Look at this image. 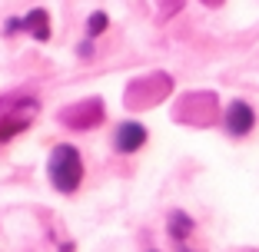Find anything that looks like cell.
Returning a JSON list of instances; mask_svg holds the SVG:
<instances>
[{"label":"cell","mask_w":259,"mask_h":252,"mask_svg":"<svg viewBox=\"0 0 259 252\" xmlns=\"http://www.w3.org/2000/svg\"><path fill=\"white\" fill-rule=\"evenodd\" d=\"M173 120L183 123V126H213L220 120V99H216L213 90H193V93H183L176 99L173 107Z\"/></svg>","instance_id":"6da1fadb"},{"label":"cell","mask_w":259,"mask_h":252,"mask_svg":"<svg viewBox=\"0 0 259 252\" xmlns=\"http://www.w3.org/2000/svg\"><path fill=\"white\" fill-rule=\"evenodd\" d=\"M169 93H173V77L169 73H146V77H137L126 86L123 103H126L130 113H143V110L160 107Z\"/></svg>","instance_id":"7a4b0ae2"},{"label":"cell","mask_w":259,"mask_h":252,"mask_svg":"<svg viewBox=\"0 0 259 252\" xmlns=\"http://www.w3.org/2000/svg\"><path fill=\"white\" fill-rule=\"evenodd\" d=\"M47 173H50V183H54L57 192H67L70 196V192L80 189V183H83V160L76 153V146H70V143L54 146Z\"/></svg>","instance_id":"3957f363"},{"label":"cell","mask_w":259,"mask_h":252,"mask_svg":"<svg viewBox=\"0 0 259 252\" xmlns=\"http://www.w3.org/2000/svg\"><path fill=\"white\" fill-rule=\"evenodd\" d=\"M37 110H40V103L33 96H23V93L0 99V143H7L10 136L27 130L33 123V116H37Z\"/></svg>","instance_id":"277c9868"},{"label":"cell","mask_w":259,"mask_h":252,"mask_svg":"<svg viewBox=\"0 0 259 252\" xmlns=\"http://www.w3.org/2000/svg\"><path fill=\"white\" fill-rule=\"evenodd\" d=\"M107 120V107H103V99L100 96H87L80 103H70V107L60 110V123L67 130H93L100 123Z\"/></svg>","instance_id":"5b68a950"},{"label":"cell","mask_w":259,"mask_h":252,"mask_svg":"<svg viewBox=\"0 0 259 252\" xmlns=\"http://www.w3.org/2000/svg\"><path fill=\"white\" fill-rule=\"evenodd\" d=\"M223 123H226V133L229 136H246V133H252V126H256V113H252L249 103H243V99H233L226 107V116H223Z\"/></svg>","instance_id":"8992f818"},{"label":"cell","mask_w":259,"mask_h":252,"mask_svg":"<svg viewBox=\"0 0 259 252\" xmlns=\"http://www.w3.org/2000/svg\"><path fill=\"white\" fill-rule=\"evenodd\" d=\"M17 30H27L33 40H50V14H47L44 7H37V10H30V14L23 17V20H10L7 23V33H17Z\"/></svg>","instance_id":"52a82bcc"},{"label":"cell","mask_w":259,"mask_h":252,"mask_svg":"<svg viewBox=\"0 0 259 252\" xmlns=\"http://www.w3.org/2000/svg\"><path fill=\"white\" fill-rule=\"evenodd\" d=\"M143 143H146V126L143 123L126 120V123L116 126V133H113V149L116 153H137Z\"/></svg>","instance_id":"ba28073f"},{"label":"cell","mask_w":259,"mask_h":252,"mask_svg":"<svg viewBox=\"0 0 259 252\" xmlns=\"http://www.w3.org/2000/svg\"><path fill=\"white\" fill-rule=\"evenodd\" d=\"M196 229V222L190 219V216L183 213V209H176V213H169V236H173V242L180 245V252H190V245H186V239H190V232Z\"/></svg>","instance_id":"9c48e42d"},{"label":"cell","mask_w":259,"mask_h":252,"mask_svg":"<svg viewBox=\"0 0 259 252\" xmlns=\"http://www.w3.org/2000/svg\"><path fill=\"white\" fill-rule=\"evenodd\" d=\"M107 14H103V10H97V14L90 17V20H87V40H93V37H100V33L107 30Z\"/></svg>","instance_id":"30bf717a"},{"label":"cell","mask_w":259,"mask_h":252,"mask_svg":"<svg viewBox=\"0 0 259 252\" xmlns=\"http://www.w3.org/2000/svg\"><path fill=\"white\" fill-rule=\"evenodd\" d=\"M186 0H156V7H160V20H169V17H176L180 10H183Z\"/></svg>","instance_id":"8fae6325"},{"label":"cell","mask_w":259,"mask_h":252,"mask_svg":"<svg viewBox=\"0 0 259 252\" xmlns=\"http://www.w3.org/2000/svg\"><path fill=\"white\" fill-rule=\"evenodd\" d=\"M206 7H223V0H203Z\"/></svg>","instance_id":"7c38bea8"}]
</instances>
